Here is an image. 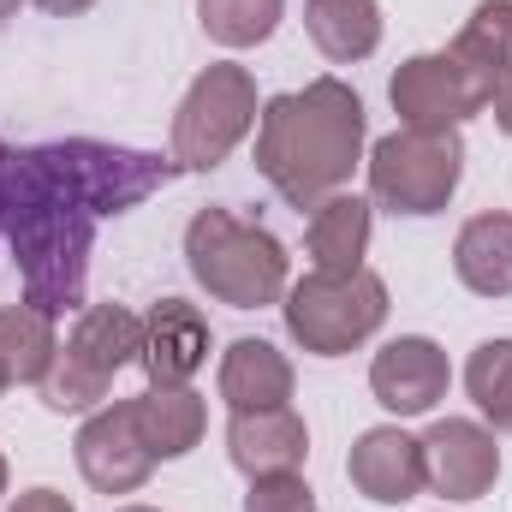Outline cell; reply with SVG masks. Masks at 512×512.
<instances>
[{
	"label": "cell",
	"instance_id": "6da1fadb",
	"mask_svg": "<svg viewBox=\"0 0 512 512\" xmlns=\"http://www.w3.org/2000/svg\"><path fill=\"white\" fill-rule=\"evenodd\" d=\"M179 161L120 149L96 137H60L36 149H12L6 173V239L24 280V304L66 316L84 310V280H90V245L96 221L126 215L143 197H155Z\"/></svg>",
	"mask_w": 512,
	"mask_h": 512
},
{
	"label": "cell",
	"instance_id": "7a4b0ae2",
	"mask_svg": "<svg viewBox=\"0 0 512 512\" xmlns=\"http://www.w3.org/2000/svg\"><path fill=\"white\" fill-rule=\"evenodd\" d=\"M358 161H364V102L340 78L286 90L256 114V173L292 209H316L322 197L346 191Z\"/></svg>",
	"mask_w": 512,
	"mask_h": 512
},
{
	"label": "cell",
	"instance_id": "3957f363",
	"mask_svg": "<svg viewBox=\"0 0 512 512\" xmlns=\"http://www.w3.org/2000/svg\"><path fill=\"white\" fill-rule=\"evenodd\" d=\"M185 262L197 274V286L215 298V304H233V310H262V304H280L286 298V245L256 227L239 221L233 209H197L191 227H185Z\"/></svg>",
	"mask_w": 512,
	"mask_h": 512
},
{
	"label": "cell",
	"instance_id": "277c9868",
	"mask_svg": "<svg viewBox=\"0 0 512 512\" xmlns=\"http://www.w3.org/2000/svg\"><path fill=\"white\" fill-rule=\"evenodd\" d=\"M286 310V334L310 352V358H346L364 340H376L387 322V280L370 268L352 274H304L286 286L280 298Z\"/></svg>",
	"mask_w": 512,
	"mask_h": 512
},
{
	"label": "cell",
	"instance_id": "5b68a950",
	"mask_svg": "<svg viewBox=\"0 0 512 512\" xmlns=\"http://www.w3.org/2000/svg\"><path fill=\"white\" fill-rule=\"evenodd\" d=\"M465 173V143L459 131H387L370 149V197L393 215H441L459 191Z\"/></svg>",
	"mask_w": 512,
	"mask_h": 512
},
{
	"label": "cell",
	"instance_id": "8992f818",
	"mask_svg": "<svg viewBox=\"0 0 512 512\" xmlns=\"http://www.w3.org/2000/svg\"><path fill=\"white\" fill-rule=\"evenodd\" d=\"M256 126V78L245 66L221 60L209 72H197V84L185 90L179 114H173V161L179 173H209L221 167Z\"/></svg>",
	"mask_w": 512,
	"mask_h": 512
},
{
	"label": "cell",
	"instance_id": "52a82bcc",
	"mask_svg": "<svg viewBox=\"0 0 512 512\" xmlns=\"http://www.w3.org/2000/svg\"><path fill=\"white\" fill-rule=\"evenodd\" d=\"M423 477L441 501H483L501 477V447L471 417H441L423 435Z\"/></svg>",
	"mask_w": 512,
	"mask_h": 512
},
{
	"label": "cell",
	"instance_id": "ba28073f",
	"mask_svg": "<svg viewBox=\"0 0 512 512\" xmlns=\"http://www.w3.org/2000/svg\"><path fill=\"white\" fill-rule=\"evenodd\" d=\"M72 447H78V471H84V483H90L96 495H131V489H143L149 471H155V453H149L143 435H137L131 399L102 405V411L78 429Z\"/></svg>",
	"mask_w": 512,
	"mask_h": 512
},
{
	"label": "cell",
	"instance_id": "9c48e42d",
	"mask_svg": "<svg viewBox=\"0 0 512 512\" xmlns=\"http://www.w3.org/2000/svg\"><path fill=\"white\" fill-rule=\"evenodd\" d=\"M387 96H393V114L411 131H459V120L483 114V102H477L471 84L459 78L453 54H411V60L393 72Z\"/></svg>",
	"mask_w": 512,
	"mask_h": 512
},
{
	"label": "cell",
	"instance_id": "30bf717a",
	"mask_svg": "<svg viewBox=\"0 0 512 512\" xmlns=\"http://www.w3.org/2000/svg\"><path fill=\"white\" fill-rule=\"evenodd\" d=\"M447 382H453L447 352H441L435 340H423V334L387 340L382 352H376V364H370V393L382 399L393 417H423V411H435V399H447Z\"/></svg>",
	"mask_w": 512,
	"mask_h": 512
},
{
	"label": "cell",
	"instance_id": "8fae6325",
	"mask_svg": "<svg viewBox=\"0 0 512 512\" xmlns=\"http://www.w3.org/2000/svg\"><path fill=\"white\" fill-rule=\"evenodd\" d=\"M143 376L149 387H185L203 364H209V322L197 304L185 298H161L143 316Z\"/></svg>",
	"mask_w": 512,
	"mask_h": 512
},
{
	"label": "cell",
	"instance_id": "7c38bea8",
	"mask_svg": "<svg viewBox=\"0 0 512 512\" xmlns=\"http://www.w3.org/2000/svg\"><path fill=\"white\" fill-rule=\"evenodd\" d=\"M227 453L245 477H286L304 465L310 453V429L292 405H274V411H233L227 423Z\"/></svg>",
	"mask_w": 512,
	"mask_h": 512
},
{
	"label": "cell",
	"instance_id": "4fadbf2b",
	"mask_svg": "<svg viewBox=\"0 0 512 512\" xmlns=\"http://www.w3.org/2000/svg\"><path fill=\"white\" fill-rule=\"evenodd\" d=\"M346 471H352V489L370 495L376 507H399L429 483L423 477V441L405 435V429H364Z\"/></svg>",
	"mask_w": 512,
	"mask_h": 512
},
{
	"label": "cell",
	"instance_id": "5bb4252c",
	"mask_svg": "<svg viewBox=\"0 0 512 512\" xmlns=\"http://www.w3.org/2000/svg\"><path fill=\"white\" fill-rule=\"evenodd\" d=\"M447 54L459 66V78L471 84V96L489 108V96L512 78V0H483L465 18V30L453 36Z\"/></svg>",
	"mask_w": 512,
	"mask_h": 512
},
{
	"label": "cell",
	"instance_id": "9a60e30c",
	"mask_svg": "<svg viewBox=\"0 0 512 512\" xmlns=\"http://www.w3.org/2000/svg\"><path fill=\"white\" fill-rule=\"evenodd\" d=\"M131 417H137V435L155 459H185L209 429V405L191 387H143L131 399Z\"/></svg>",
	"mask_w": 512,
	"mask_h": 512
},
{
	"label": "cell",
	"instance_id": "2e32d148",
	"mask_svg": "<svg viewBox=\"0 0 512 512\" xmlns=\"http://www.w3.org/2000/svg\"><path fill=\"white\" fill-rule=\"evenodd\" d=\"M66 352H72L78 364H90L96 376H108V382H114L126 364L143 358V316L126 310V304H84V310H78V322H72Z\"/></svg>",
	"mask_w": 512,
	"mask_h": 512
},
{
	"label": "cell",
	"instance_id": "e0dca14e",
	"mask_svg": "<svg viewBox=\"0 0 512 512\" xmlns=\"http://www.w3.org/2000/svg\"><path fill=\"white\" fill-rule=\"evenodd\" d=\"M453 274L477 298H512V215H471L453 239Z\"/></svg>",
	"mask_w": 512,
	"mask_h": 512
},
{
	"label": "cell",
	"instance_id": "ac0fdd59",
	"mask_svg": "<svg viewBox=\"0 0 512 512\" xmlns=\"http://www.w3.org/2000/svg\"><path fill=\"white\" fill-rule=\"evenodd\" d=\"M370 251V203L352 191H334L310 209V268L316 274H352Z\"/></svg>",
	"mask_w": 512,
	"mask_h": 512
},
{
	"label": "cell",
	"instance_id": "d6986e66",
	"mask_svg": "<svg viewBox=\"0 0 512 512\" xmlns=\"http://www.w3.org/2000/svg\"><path fill=\"white\" fill-rule=\"evenodd\" d=\"M221 399L233 411H274L292 399V364L268 340H233L221 358Z\"/></svg>",
	"mask_w": 512,
	"mask_h": 512
},
{
	"label": "cell",
	"instance_id": "ffe728a7",
	"mask_svg": "<svg viewBox=\"0 0 512 512\" xmlns=\"http://www.w3.org/2000/svg\"><path fill=\"white\" fill-rule=\"evenodd\" d=\"M304 30L334 66H352L382 48V6L376 0H304Z\"/></svg>",
	"mask_w": 512,
	"mask_h": 512
},
{
	"label": "cell",
	"instance_id": "44dd1931",
	"mask_svg": "<svg viewBox=\"0 0 512 512\" xmlns=\"http://www.w3.org/2000/svg\"><path fill=\"white\" fill-rule=\"evenodd\" d=\"M54 352H60V334H54V316L36 310V304H6L0 310V370L6 382H36L54 370Z\"/></svg>",
	"mask_w": 512,
	"mask_h": 512
},
{
	"label": "cell",
	"instance_id": "7402d4cb",
	"mask_svg": "<svg viewBox=\"0 0 512 512\" xmlns=\"http://www.w3.org/2000/svg\"><path fill=\"white\" fill-rule=\"evenodd\" d=\"M286 0H197V18L203 30L221 42V48H256L274 36Z\"/></svg>",
	"mask_w": 512,
	"mask_h": 512
},
{
	"label": "cell",
	"instance_id": "603a6c76",
	"mask_svg": "<svg viewBox=\"0 0 512 512\" xmlns=\"http://www.w3.org/2000/svg\"><path fill=\"white\" fill-rule=\"evenodd\" d=\"M465 393L477 399V411L512 435V340H483L465 364Z\"/></svg>",
	"mask_w": 512,
	"mask_h": 512
},
{
	"label": "cell",
	"instance_id": "cb8c5ba5",
	"mask_svg": "<svg viewBox=\"0 0 512 512\" xmlns=\"http://www.w3.org/2000/svg\"><path fill=\"white\" fill-rule=\"evenodd\" d=\"M108 376H96L90 364H78L66 346L54 352V370L42 376V405L48 411H90V405H102L108 399Z\"/></svg>",
	"mask_w": 512,
	"mask_h": 512
},
{
	"label": "cell",
	"instance_id": "d4e9b609",
	"mask_svg": "<svg viewBox=\"0 0 512 512\" xmlns=\"http://www.w3.org/2000/svg\"><path fill=\"white\" fill-rule=\"evenodd\" d=\"M245 512H316V495L298 471L286 477H256L251 495H245Z\"/></svg>",
	"mask_w": 512,
	"mask_h": 512
},
{
	"label": "cell",
	"instance_id": "484cf974",
	"mask_svg": "<svg viewBox=\"0 0 512 512\" xmlns=\"http://www.w3.org/2000/svg\"><path fill=\"white\" fill-rule=\"evenodd\" d=\"M6 512H72V501L54 495V489H30V495H18Z\"/></svg>",
	"mask_w": 512,
	"mask_h": 512
},
{
	"label": "cell",
	"instance_id": "4316f807",
	"mask_svg": "<svg viewBox=\"0 0 512 512\" xmlns=\"http://www.w3.org/2000/svg\"><path fill=\"white\" fill-rule=\"evenodd\" d=\"M489 108H495V126L512 137V78L501 84V90H495V96H489Z\"/></svg>",
	"mask_w": 512,
	"mask_h": 512
},
{
	"label": "cell",
	"instance_id": "83f0119b",
	"mask_svg": "<svg viewBox=\"0 0 512 512\" xmlns=\"http://www.w3.org/2000/svg\"><path fill=\"white\" fill-rule=\"evenodd\" d=\"M42 12H54V18H72V12H90L96 0H36Z\"/></svg>",
	"mask_w": 512,
	"mask_h": 512
},
{
	"label": "cell",
	"instance_id": "f1b7e54d",
	"mask_svg": "<svg viewBox=\"0 0 512 512\" xmlns=\"http://www.w3.org/2000/svg\"><path fill=\"white\" fill-rule=\"evenodd\" d=\"M6 173H12V149L0 143V233H6Z\"/></svg>",
	"mask_w": 512,
	"mask_h": 512
},
{
	"label": "cell",
	"instance_id": "f546056e",
	"mask_svg": "<svg viewBox=\"0 0 512 512\" xmlns=\"http://www.w3.org/2000/svg\"><path fill=\"white\" fill-rule=\"evenodd\" d=\"M12 12H18V0H0V24H6V18H12Z\"/></svg>",
	"mask_w": 512,
	"mask_h": 512
},
{
	"label": "cell",
	"instance_id": "4dcf8cb0",
	"mask_svg": "<svg viewBox=\"0 0 512 512\" xmlns=\"http://www.w3.org/2000/svg\"><path fill=\"white\" fill-rule=\"evenodd\" d=\"M0 495H6V459H0Z\"/></svg>",
	"mask_w": 512,
	"mask_h": 512
},
{
	"label": "cell",
	"instance_id": "1f68e13d",
	"mask_svg": "<svg viewBox=\"0 0 512 512\" xmlns=\"http://www.w3.org/2000/svg\"><path fill=\"white\" fill-rule=\"evenodd\" d=\"M114 512H155V507H114Z\"/></svg>",
	"mask_w": 512,
	"mask_h": 512
},
{
	"label": "cell",
	"instance_id": "d6a6232c",
	"mask_svg": "<svg viewBox=\"0 0 512 512\" xmlns=\"http://www.w3.org/2000/svg\"><path fill=\"white\" fill-rule=\"evenodd\" d=\"M6 387H12V382H6V370H0V393H6Z\"/></svg>",
	"mask_w": 512,
	"mask_h": 512
}]
</instances>
